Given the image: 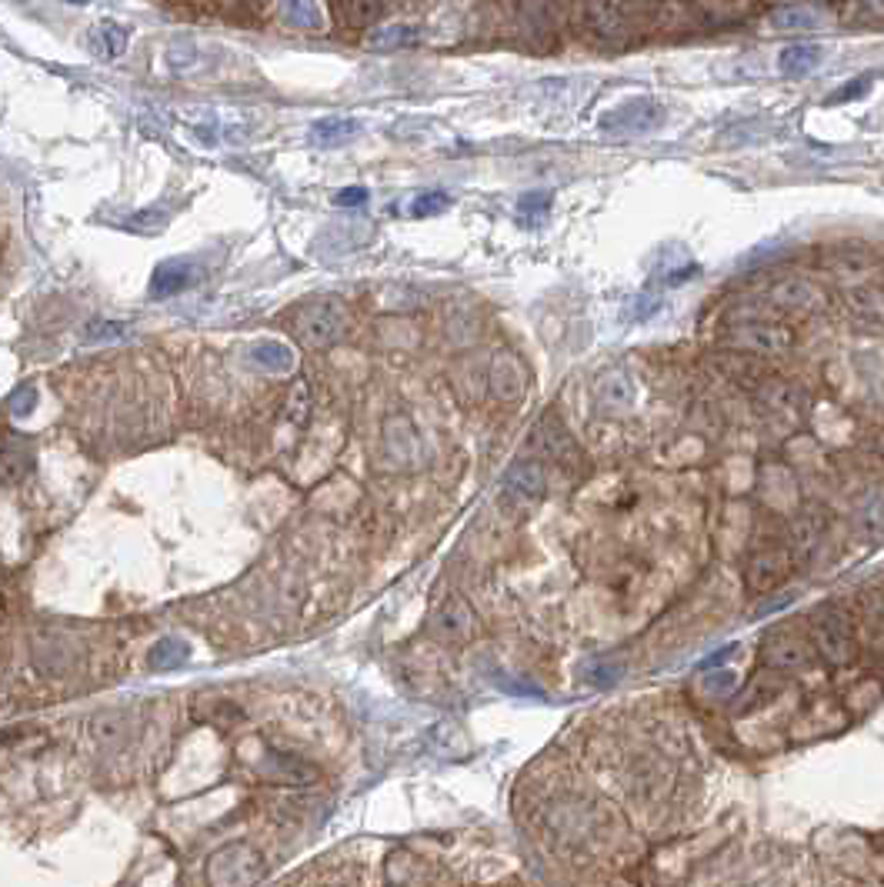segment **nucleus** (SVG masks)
I'll use <instances>...</instances> for the list:
<instances>
[{
	"mask_svg": "<svg viewBox=\"0 0 884 887\" xmlns=\"http://www.w3.org/2000/svg\"><path fill=\"white\" fill-rule=\"evenodd\" d=\"M357 131H361V121H354V117H324V121H317L311 127V137L317 144H341L347 141V137H354Z\"/></svg>",
	"mask_w": 884,
	"mask_h": 887,
	"instance_id": "nucleus-22",
	"label": "nucleus"
},
{
	"mask_svg": "<svg viewBox=\"0 0 884 887\" xmlns=\"http://www.w3.org/2000/svg\"><path fill=\"white\" fill-rule=\"evenodd\" d=\"M67 4H87V0H67Z\"/></svg>",
	"mask_w": 884,
	"mask_h": 887,
	"instance_id": "nucleus-40",
	"label": "nucleus"
},
{
	"mask_svg": "<svg viewBox=\"0 0 884 887\" xmlns=\"http://www.w3.org/2000/svg\"><path fill=\"white\" fill-rule=\"evenodd\" d=\"M257 867H261V861H257V854L251 851V847L231 844L207 861V874H211V881H217V884H244V881H254Z\"/></svg>",
	"mask_w": 884,
	"mask_h": 887,
	"instance_id": "nucleus-10",
	"label": "nucleus"
},
{
	"mask_svg": "<svg viewBox=\"0 0 884 887\" xmlns=\"http://www.w3.org/2000/svg\"><path fill=\"white\" fill-rule=\"evenodd\" d=\"M417 41H421V27L417 24H387L367 34V47H374V51H404V47H414Z\"/></svg>",
	"mask_w": 884,
	"mask_h": 887,
	"instance_id": "nucleus-19",
	"label": "nucleus"
},
{
	"mask_svg": "<svg viewBox=\"0 0 884 887\" xmlns=\"http://www.w3.org/2000/svg\"><path fill=\"white\" fill-rule=\"evenodd\" d=\"M281 21L294 31H317L321 7H317V0H281Z\"/></svg>",
	"mask_w": 884,
	"mask_h": 887,
	"instance_id": "nucleus-20",
	"label": "nucleus"
},
{
	"mask_svg": "<svg viewBox=\"0 0 884 887\" xmlns=\"http://www.w3.org/2000/svg\"><path fill=\"white\" fill-rule=\"evenodd\" d=\"M728 654H731V647H721V651H714V654L708 657V661H701V664H698V671H708V667H714V664H721V661H724V657H728Z\"/></svg>",
	"mask_w": 884,
	"mask_h": 887,
	"instance_id": "nucleus-38",
	"label": "nucleus"
},
{
	"mask_svg": "<svg viewBox=\"0 0 884 887\" xmlns=\"http://www.w3.org/2000/svg\"><path fill=\"white\" fill-rule=\"evenodd\" d=\"M824 64V47L821 44H788L778 54V71L784 77H808Z\"/></svg>",
	"mask_w": 884,
	"mask_h": 887,
	"instance_id": "nucleus-16",
	"label": "nucleus"
},
{
	"mask_svg": "<svg viewBox=\"0 0 884 887\" xmlns=\"http://www.w3.org/2000/svg\"><path fill=\"white\" fill-rule=\"evenodd\" d=\"M164 61H167V67H171V74H177V77H194V74H204L214 67L211 51L197 47L194 41H174L171 47H167Z\"/></svg>",
	"mask_w": 884,
	"mask_h": 887,
	"instance_id": "nucleus-15",
	"label": "nucleus"
},
{
	"mask_svg": "<svg viewBox=\"0 0 884 887\" xmlns=\"http://www.w3.org/2000/svg\"><path fill=\"white\" fill-rule=\"evenodd\" d=\"M458 391L471 401H478L481 394H488V361H464L458 371Z\"/></svg>",
	"mask_w": 884,
	"mask_h": 887,
	"instance_id": "nucleus-25",
	"label": "nucleus"
},
{
	"mask_svg": "<svg viewBox=\"0 0 884 887\" xmlns=\"http://www.w3.org/2000/svg\"><path fill=\"white\" fill-rule=\"evenodd\" d=\"M127 41H131V34H127V27L124 24H117V21H101L91 31V54L94 57H101V61H117V57L124 54V47H127Z\"/></svg>",
	"mask_w": 884,
	"mask_h": 887,
	"instance_id": "nucleus-18",
	"label": "nucleus"
},
{
	"mask_svg": "<svg viewBox=\"0 0 884 887\" xmlns=\"http://www.w3.org/2000/svg\"><path fill=\"white\" fill-rule=\"evenodd\" d=\"M594 401H598L604 411H621L634 401V387L631 377L624 371H604L598 381H594Z\"/></svg>",
	"mask_w": 884,
	"mask_h": 887,
	"instance_id": "nucleus-17",
	"label": "nucleus"
},
{
	"mask_svg": "<svg viewBox=\"0 0 884 887\" xmlns=\"http://www.w3.org/2000/svg\"><path fill=\"white\" fill-rule=\"evenodd\" d=\"M391 864H404V867H414V857H407V854H397ZM391 881H421V874H414V871H407V874H397V871H391Z\"/></svg>",
	"mask_w": 884,
	"mask_h": 887,
	"instance_id": "nucleus-37",
	"label": "nucleus"
},
{
	"mask_svg": "<svg viewBox=\"0 0 884 887\" xmlns=\"http://www.w3.org/2000/svg\"><path fill=\"white\" fill-rule=\"evenodd\" d=\"M334 201L341 204V207H357V204L367 201V191H364V187H347V191L337 194Z\"/></svg>",
	"mask_w": 884,
	"mask_h": 887,
	"instance_id": "nucleus-36",
	"label": "nucleus"
},
{
	"mask_svg": "<svg viewBox=\"0 0 884 887\" xmlns=\"http://www.w3.org/2000/svg\"><path fill=\"white\" fill-rule=\"evenodd\" d=\"M294 334H297V341L314 347V351L331 347L337 337L344 334V307H341V301L324 297V301H317L311 307H304V311H297Z\"/></svg>",
	"mask_w": 884,
	"mask_h": 887,
	"instance_id": "nucleus-3",
	"label": "nucleus"
},
{
	"mask_svg": "<svg viewBox=\"0 0 884 887\" xmlns=\"http://www.w3.org/2000/svg\"><path fill=\"white\" fill-rule=\"evenodd\" d=\"M821 24L818 11H808V7H784V11L771 14V27L778 31H811V27Z\"/></svg>",
	"mask_w": 884,
	"mask_h": 887,
	"instance_id": "nucleus-26",
	"label": "nucleus"
},
{
	"mask_svg": "<svg viewBox=\"0 0 884 887\" xmlns=\"http://www.w3.org/2000/svg\"><path fill=\"white\" fill-rule=\"evenodd\" d=\"M871 454L878 457V461L884 464V434H878V437H871Z\"/></svg>",
	"mask_w": 884,
	"mask_h": 887,
	"instance_id": "nucleus-39",
	"label": "nucleus"
},
{
	"mask_svg": "<svg viewBox=\"0 0 884 887\" xmlns=\"http://www.w3.org/2000/svg\"><path fill=\"white\" fill-rule=\"evenodd\" d=\"M254 361L267 367V371H291V347L277 344V341H264L254 347Z\"/></svg>",
	"mask_w": 884,
	"mask_h": 887,
	"instance_id": "nucleus-28",
	"label": "nucleus"
},
{
	"mask_svg": "<svg viewBox=\"0 0 884 887\" xmlns=\"http://www.w3.org/2000/svg\"><path fill=\"white\" fill-rule=\"evenodd\" d=\"M384 451L397 467H417L421 464V437L407 417H387L384 424Z\"/></svg>",
	"mask_w": 884,
	"mask_h": 887,
	"instance_id": "nucleus-11",
	"label": "nucleus"
},
{
	"mask_svg": "<svg viewBox=\"0 0 884 887\" xmlns=\"http://www.w3.org/2000/svg\"><path fill=\"white\" fill-rule=\"evenodd\" d=\"M551 211V194H524L518 201V217L524 224H541Z\"/></svg>",
	"mask_w": 884,
	"mask_h": 887,
	"instance_id": "nucleus-30",
	"label": "nucleus"
},
{
	"mask_svg": "<svg viewBox=\"0 0 884 887\" xmlns=\"http://www.w3.org/2000/svg\"><path fill=\"white\" fill-rule=\"evenodd\" d=\"M768 301L791 314H824L831 307V297L808 277H781V281H774Z\"/></svg>",
	"mask_w": 884,
	"mask_h": 887,
	"instance_id": "nucleus-5",
	"label": "nucleus"
},
{
	"mask_svg": "<svg viewBox=\"0 0 884 887\" xmlns=\"http://www.w3.org/2000/svg\"><path fill=\"white\" fill-rule=\"evenodd\" d=\"M434 627L441 637L448 641H468V637L478 631V614L471 611V604L464 597H448L441 607H437Z\"/></svg>",
	"mask_w": 884,
	"mask_h": 887,
	"instance_id": "nucleus-13",
	"label": "nucleus"
},
{
	"mask_svg": "<svg viewBox=\"0 0 884 887\" xmlns=\"http://www.w3.org/2000/svg\"><path fill=\"white\" fill-rule=\"evenodd\" d=\"M768 681V677H761V681H754L751 687H748V694H744V701H741V707L744 711H751V707H761V704H768L774 694L781 691L784 687V681H771V684H764Z\"/></svg>",
	"mask_w": 884,
	"mask_h": 887,
	"instance_id": "nucleus-32",
	"label": "nucleus"
},
{
	"mask_svg": "<svg viewBox=\"0 0 884 887\" xmlns=\"http://www.w3.org/2000/svg\"><path fill=\"white\" fill-rule=\"evenodd\" d=\"M191 284V267H187L184 261H167L154 271V284L151 291L157 297H171L177 291H184V287Z\"/></svg>",
	"mask_w": 884,
	"mask_h": 887,
	"instance_id": "nucleus-21",
	"label": "nucleus"
},
{
	"mask_svg": "<svg viewBox=\"0 0 884 887\" xmlns=\"http://www.w3.org/2000/svg\"><path fill=\"white\" fill-rule=\"evenodd\" d=\"M811 657H814V644L804 634H794V631H778L761 644V664L774 674L798 671Z\"/></svg>",
	"mask_w": 884,
	"mask_h": 887,
	"instance_id": "nucleus-7",
	"label": "nucleus"
},
{
	"mask_svg": "<svg viewBox=\"0 0 884 887\" xmlns=\"http://www.w3.org/2000/svg\"><path fill=\"white\" fill-rule=\"evenodd\" d=\"M544 487H548V477H544L541 461H514L508 467V474H504V491L521 504L541 501Z\"/></svg>",
	"mask_w": 884,
	"mask_h": 887,
	"instance_id": "nucleus-12",
	"label": "nucleus"
},
{
	"mask_svg": "<svg viewBox=\"0 0 884 887\" xmlns=\"http://www.w3.org/2000/svg\"><path fill=\"white\" fill-rule=\"evenodd\" d=\"M821 534H824V517L818 511H808V514H801V517H794V521H791L794 551H811V547L821 541Z\"/></svg>",
	"mask_w": 884,
	"mask_h": 887,
	"instance_id": "nucleus-23",
	"label": "nucleus"
},
{
	"mask_svg": "<svg viewBox=\"0 0 884 887\" xmlns=\"http://www.w3.org/2000/svg\"><path fill=\"white\" fill-rule=\"evenodd\" d=\"M844 304H848V311L858 317L864 327H878V331H884V291L881 287L854 284L844 291Z\"/></svg>",
	"mask_w": 884,
	"mask_h": 887,
	"instance_id": "nucleus-14",
	"label": "nucleus"
},
{
	"mask_svg": "<svg viewBox=\"0 0 884 887\" xmlns=\"http://www.w3.org/2000/svg\"><path fill=\"white\" fill-rule=\"evenodd\" d=\"M811 644L814 651L828 657L831 664H851L858 654V641H854V624L841 607H821L811 617Z\"/></svg>",
	"mask_w": 884,
	"mask_h": 887,
	"instance_id": "nucleus-2",
	"label": "nucleus"
},
{
	"mask_svg": "<svg viewBox=\"0 0 884 887\" xmlns=\"http://www.w3.org/2000/svg\"><path fill=\"white\" fill-rule=\"evenodd\" d=\"M34 401H37V394H34V387H24V391H17L14 397H11V411L14 414H27L34 407Z\"/></svg>",
	"mask_w": 884,
	"mask_h": 887,
	"instance_id": "nucleus-35",
	"label": "nucleus"
},
{
	"mask_svg": "<svg viewBox=\"0 0 884 887\" xmlns=\"http://www.w3.org/2000/svg\"><path fill=\"white\" fill-rule=\"evenodd\" d=\"M738 677H734L731 671H718V674H711L708 681H704V694H711V697H721V701H728V694L731 691H738Z\"/></svg>",
	"mask_w": 884,
	"mask_h": 887,
	"instance_id": "nucleus-34",
	"label": "nucleus"
},
{
	"mask_svg": "<svg viewBox=\"0 0 884 887\" xmlns=\"http://www.w3.org/2000/svg\"><path fill=\"white\" fill-rule=\"evenodd\" d=\"M664 121V107L654 97H628L601 117V131L614 137H638L658 131Z\"/></svg>",
	"mask_w": 884,
	"mask_h": 887,
	"instance_id": "nucleus-4",
	"label": "nucleus"
},
{
	"mask_svg": "<svg viewBox=\"0 0 884 887\" xmlns=\"http://www.w3.org/2000/svg\"><path fill=\"white\" fill-rule=\"evenodd\" d=\"M448 207H451V197H448V194H444V191H427V194H421V197H414L411 214H414V217H431V214L448 211Z\"/></svg>",
	"mask_w": 884,
	"mask_h": 887,
	"instance_id": "nucleus-31",
	"label": "nucleus"
},
{
	"mask_svg": "<svg viewBox=\"0 0 884 887\" xmlns=\"http://www.w3.org/2000/svg\"><path fill=\"white\" fill-rule=\"evenodd\" d=\"M187 657V647L181 641H174V637H167V641H161L154 647V657L151 664L157 667V671H171V667H181Z\"/></svg>",
	"mask_w": 884,
	"mask_h": 887,
	"instance_id": "nucleus-29",
	"label": "nucleus"
},
{
	"mask_svg": "<svg viewBox=\"0 0 884 887\" xmlns=\"http://www.w3.org/2000/svg\"><path fill=\"white\" fill-rule=\"evenodd\" d=\"M874 84V74H864V77H854V81H848V87H841V91H834L828 97V104H844V101H858V97H864L871 91Z\"/></svg>",
	"mask_w": 884,
	"mask_h": 887,
	"instance_id": "nucleus-33",
	"label": "nucleus"
},
{
	"mask_svg": "<svg viewBox=\"0 0 884 887\" xmlns=\"http://www.w3.org/2000/svg\"><path fill=\"white\" fill-rule=\"evenodd\" d=\"M624 667L618 661H604V657H594V661L581 664V677L594 687H611L614 681H621Z\"/></svg>",
	"mask_w": 884,
	"mask_h": 887,
	"instance_id": "nucleus-27",
	"label": "nucleus"
},
{
	"mask_svg": "<svg viewBox=\"0 0 884 887\" xmlns=\"http://www.w3.org/2000/svg\"><path fill=\"white\" fill-rule=\"evenodd\" d=\"M488 391L494 394V401L501 404H518L524 394H528V371L518 361V354L511 351H498L488 361Z\"/></svg>",
	"mask_w": 884,
	"mask_h": 887,
	"instance_id": "nucleus-8",
	"label": "nucleus"
},
{
	"mask_svg": "<svg viewBox=\"0 0 884 887\" xmlns=\"http://www.w3.org/2000/svg\"><path fill=\"white\" fill-rule=\"evenodd\" d=\"M534 437H538L541 454L558 467H564V471H578V467L584 464L578 441L568 434V427H564L558 417H544V421L538 424V431H534Z\"/></svg>",
	"mask_w": 884,
	"mask_h": 887,
	"instance_id": "nucleus-9",
	"label": "nucleus"
},
{
	"mask_svg": "<svg viewBox=\"0 0 884 887\" xmlns=\"http://www.w3.org/2000/svg\"><path fill=\"white\" fill-rule=\"evenodd\" d=\"M791 564H794L791 547L768 544V547H761V551L751 554L748 567H744V577H748V587L754 594H768L784 581V577H788Z\"/></svg>",
	"mask_w": 884,
	"mask_h": 887,
	"instance_id": "nucleus-6",
	"label": "nucleus"
},
{
	"mask_svg": "<svg viewBox=\"0 0 884 887\" xmlns=\"http://www.w3.org/2000/svg\"><path fill=\"white\" fill-rule=\"evenodd\" d=\"M858 521L864 531L884 534V487H871L858 504Z\"/></svg>",
	"mask_w": 884,
	"mask_h": 887,
	"instance_id": "nucleus-24",
	"label": "nucleus"
},
{
	"mask_svg": "<svg viewBox=\"0 0 884 887\" xmlns=\"http://www.w3.org/2000/svg\"><path fill=\"white\" fill-rule=\"evenodd\" d=\"M724 344L744 357H784L794 347V331L774 321H741L728 327Z\"/></svg>",
	"mask_w": 884,
	"mask_h": 887,
	"instance_id": "nucleus-1",
	"label": "nucleus"
}]
</instances>
